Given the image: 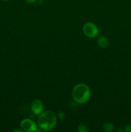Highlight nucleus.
Segmentation results:
<instances>
[{
    "label": "nucleus",
    "instance_id": "9b49d317",
    "mask_svg": "<svg viewBox=\"0 0 131 132\" xmlns=\"http://www.w3.org/2000/svg\"><path fill=\"white\" fill-rule=\"evenodd\" d=\"M24 1H25L26 3H28L32 4V3H34L37 0H24Z\"/></svg>",
    "mask_w": 131,
    "mask_h": 132
},
{
    "label": "nucleus",
    "instance_id": "f03ea898",
    "mask_svg": "<svg viewBox=\"0 0 131 132\" xmlns=\"http://www.w3.org/2000/svg\"><path fill=\"white\" fill-rule=\"evenodd\" d=\"M72 97L78 104H85L90 99L91 92L90 88L84 83L76 85L72 90Z\"/></svg>",
    "mask_w": 131,
    "mask_h": 132
},
{
    "label": "nucleus",
    "instance_id": "1a4fd4ad",
    "mask_svg": "<svg viewBox=\"0 0 131 132\" xmlns=\"http://www.w3.org/2000/svg\"><path fill=\"white\" fill-rule=\"evenodd\" d=\"M58 117H59V118L60 119H64V117H65V113H64V112L60 111V112H59V113H58Z\"/></svg>",
    "mask_w": 131,
    "mask_h": 132
},
{
    "label": "nucleus",
    "instance_id": "f257e3e1",
    "mask_svg": "<svg viewBox=\"0 0 131 132\" xmlns=\"http://www.w3.org/2000/svg\"><path fill=\"white\" fill-rule=\"evenodd\" d=\"M57 116L52 111L47 110L39 115L37 119V125L42 131H51L57 125Z\"/></svg>",
    "mask_w": 131,
    "mask_h": 132
},
{
    "label": "nucleus",
    "instance_id": "9d476101",
    "mask_svg": "<svg viewBox=\"0 0 131 132\" xmlns=\"http://www.w3.org/2000/svg\"><path fill=\"white\" fill-rule=\"evenodd\" d=\"M125 131L126 132H131V125H128L125 128Z\"/></svg>",
    "mask_w": 131,
    "mask_h": 132
},
{
    "label": "nucleus",
    "instance_id": "ddd939ff",
    "mask_svg": "<svg viewBox=\"0 0 131 132\" xmlns=\"http://www.w3.org/2000/svg\"><path fill=\"white\" fill-rule=\"evenodd\" d=\"M2 1H10V0H2Z\"/></svg>",
    "mask_w": 131,
    "mask_h": 132
},
{
    "label": "nucleus",
    "instance_id": "7ed1b4c3",
    "mask_svg": "<svg viewBox=\"0 0 131 132\" xmlns=\"http://www.w3.org/2000/svg\"><path fill=\"white\" fill-rule=\"evenodd\" d=\"M83 32L87 37L89 38H95L98 35L99 29L95 23L87 22L83 24Z\"/></svg>",
    "mask_w": 131,
    "mask_h": 132
},
{
    "label": "nucleus",
    "instance_id": "f8f14e48",
    "mask_svg": "<svg viewBox=\"0 0 131 132\" xmlns=\"http://www.w3.org/2000/svg\"><path fill=\"white\" fill-rule=\"evenodd\" d=\"M13 131H14V132H17V131H18V132H23V131H24V130H23V129H22V130H19V129H17V130H14Z\"/></svg>",
    "mask_w": 131,
    "mask_h": 132
},
{
    "label": "nucleus",
    "instance_id": "20e7f679",
    "mask_svg": "<svg viewBox=\"0 0 131 132\" xmlns=\"http://www.w3.org/2000/svg\"><path fill=\"white\" fill-rule=\"evenodd\" d=\"M21 128L24 130V131L26 132H33L37 131L39 128L37 123L30 119L26 118L24 119L21 122Z\"/></svg>",
    "mask_w": 131,
    "mask_h": 132
},
{
    "label": "nucleus",
    "instance_id": "0eeeda50",
    "mask_svg": "<svg viewBox=\"0 0 131 132\" xmlns=\"http://www.w3.org/2000/svg\"><path fill=\"white\" fill-rule=\"evenodd\" d=\"M102 128L104 131L106 132H110L113 131L114 129V126L112 122H107L104 124L102 126Z\"/></svg>",
    "mask_w": 131,
    "mask_h": 132
},
{
    "label": "nucleus",
    "instance_id": "39448f33",
    "mask_svg": "<svg viewBox=\"0 0 131 132\" xmlns=\"http://www.w3.org/2000/svg\"><path fill=\"white\" fill-rule=\"evenodd\" d=\"M31 110H32V113H34L35 115H39L41 114V113L43 112L44 110V104L43 103L41 100L38 99H34L32 101V103L30 105Z\"/></svg>",
    "mask_w": 131,
    "mask_h": 132
},
{
    "label": "nucleus",
    "instance_id": "6e6552de",
    "mask_svg": "<svg viewBox=\"0 0 131 132\" xmlns=\"http://www.w3.org/2000/svg\"><path fill=\"white\" fill-rule=\"evenodd\" d=\"M89 130L88 128L86 125H80L78 127V132H88Z\"/></svg>",
    "mask_w": 131,
    "mask_h": 132
},
{
    "label": "nucleus",
    "instance_id": "423d86ee",
    "mask_svg": "<svg viewBox=\"0 0 131 132\" xmlns=\"http://www.w3.org/2000/svg\"><path fill=\"white\" fill-rule=\"evenodd\" d=\"M97 44L100 48H105L109 45V41L105 36H101L98 39Z\"/></svg>",
    "mask_w": 131,
    "mask_h": 132
}]
</instances>
